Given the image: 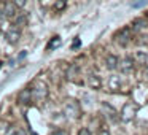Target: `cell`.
Masks as SVG:
<instances>
[{
  "label": "cell",
  "instance_id": "obj_21",
  "mask_svg": "<svg viewBox=\"0 0 148 135\" xmlns=\"http://www.w3.org/2000/svg\"><path fill=\"white\" fill-rule=\"evenodd\" d=\"M118 84H119L118 78H112V80H110V86H112L113 89H115V87H118Z\"/></svg>",
  "mask_w": 148,
  "mask_h": 135
},
{
  "label": "cell",
  "instance_id": "obj_13",
  "mask_svg": "<svg viewBox=\"0 0 148 135\" xmlns=\"http://www.w3.org/2000/svg\"><path fill=\"white\" fill-rule=\"evenodd\" d=\"M61 45H62L61 37H59V35H56V37H53V38L49 40V43H48V46H46V49H48V51H53V49L59 48Z\"/></svg>",
  "mask_w": 148,
  "mask_h": 135
},
{
  "label": "cell",
  "instance_id": "obj_15",
  "mask_svg": "<svg viewBox=\"0 0 148 135\" xmlns=\"http://www.w3.org/2000/svg\"><path fill=\"white\" fill-rule=\"evenodd\" d=\"M135 59H137L138 64H147L148 56H147V52H143V51H137L135 52Z\"/></svg>",
  "mask_w": 148,
  "mask_h": 135
},
{
  "label": "cell",
  "instance_id": "obj_25",
  "mask_svg": "<svg viewBox=\"0 0 148 135\" xmlns=\"http://www.w3.org/2000/svg\"><path fill=\"white\" fill-rule=\"evenodd\" d=\"M99 135H110V134L107 130H102V132H99Z\"/></svg>",
  "mask_w": 148,
  "mask_h": 135
},
{
  "label": "cell",
  "instance_id": "obj_23",
  "mask_svg": "<svg viewBox=\"0 0 148 135\" xmlns=\"http://www.w3.org/2000/svg\"><path fill=\"white\" fill-rule=\"evenodd\" d=\"M51 135H67V132L65 130H56V132H53Z\"/></svg>",
  "mask_w": 148,
  "mask_h": 135
},
{
  "label": "cell",
  "instance_id": "obj_14",
  "mask_svg": "<svg viewBox=\"0 0 148 135\" xmlns=\"http://www.w3.org/2000/svg\"><path fill=\"white\" fill-rule=\"evenodd\" d=\"M88 84H89L91 87H94V89H99L100 87V78L96 76V75H89V76H88Z\"/></svg>",
  "mask_w": 148,
  "mask_h": 135
},
{
  "label": "cell",
  "instance_id": "obj_6",
  "mask_svg": "<svg viewBox=\"0 0 148 135\" xmlns=\"http://www.w3.org/2000/svg\"><path fill=\"white\" fill-rule=\"evenodd\" d=\"M0 13H2V16H5V18H14L18 14V7L13 3V2H7Z\"/></svg>",
  "mask_w": 148,
  "mask_h": 135
},
{
  "label": "cell",
  "instance_id": "obj_9",
  "mask_svg": "<svg viewBox=\"0 0 148 135\" xmlns=\"http://www.w3.org/2000/svg\"><path fill=\"white\" fill-rule=\"evenodd\" d=\"M102 110H103L105 116L110 119V121H116V119H118V113H116V110L113 108L112 105H108V103H102Z\"/></svg>",
  "mask_w": 148,
  "mask_h": 135
},
{
  "label": "cell",
  "instance_id": "obj_26",
  "mask_svg": "<svg viewBox=\"0 0 148 135\" xmlns=\"http://www.w3.org/2000/svg\"><path fill=\"white\" fill-rule=\"evenodd\" d=\"M145 75H147V78H148V67H147V70H145Z\"/></svg>",
  "mask_w": 148,
  "mask_h": 135
},
{
  "label": "cell",
  "instance_id": "obj_8",
  "mask_svg": "<svg viewBox=\"0 0 148 135\" xmlns=\"http://www.w3.org/2000/svg\"><path fill=\"white\" fill-rule=\"evenodd\" d=\"M18 102L26 105V103H30L32 102V89H23L19 94H18Z\"/></svg>",
  "mask_w": 148,
  "mask_h": 135
},
{
  "label": "cell",
  "instance_id": "obj_10",
  "mask_svg": "<svg viewBox=\"0 0 148 135\" xmlns=\"http://www.w3.org/2000/svg\"><path fill=\"white\" fill-rule=\"evenodd\" d=\"M118 61H119V59L116 57V56H113V54L107 56V59H105V67L108 68V70H116V68H118Z\"/></svg>",
  "mask_w": 148,
  "mask_h": 135
},
{
  "label": "cell",
  "instance_id": "obj_1",
  "mask_svg": "<svg viewBox=\"0 0 148 135\" xmlns=\"http://www.w3.org/2000/svg\"><path fill=\"white\" fill-rule=\"evenodd\" d=\"M64 113L67 115V118H72V119L80 118V115H81L80 103H78L77 100H67L65 105H64Z\"/></svg>",
  "mask_w": 148,
  "mask_h": 135
},
{
  "label": "cell",
  "instance_id": "obj_22",
  "mask_svg": "<svg viewBox=\"0 0 148 135\" xmlns=\"http://www.w3.org/2000/svg\"><path fill=\"white\" fill-rule=\"evenodd\" d=\"M81 46V42H80V38H77L73 42V45H72V49H77V48H80Z\"/></svg>",
  "mask_w": 148,
  "mask_h": 135
},
{
  "label": "cell",
  "instance_id": "obj_19",
  "mask_svg": "<svg viewBox=\"0 0 148 135\" xmlns=\"http://www.w3.org/2000/svg\"><path fill=\"white\" fill-rule=\"evenodd\" d=\"M13 3L16 5L18 8H23V7H26V3H27V0H14Z\"/></svg>",
  "mask_w": 148,
  "mask_h": 135
},
{
  "label": "cell",
  "instance_id": "obj_4",
  "mask_svg": "<svg viewBox=\"0 0 148 135\" xmlns=\"http://www.w3.org/2000/svg\"><path fill=\"white\" fill-rule=\"evenodd\" d=\"M116 43H118L119 46H126L129 42H131V29H127V27H124V29H121L118 33H116Z\"/></svg>",
  "mask_w": 148,
  "mask_h": 135
},
{
  "label": "cell",
  "instance_id": "obj_16",
  "mask_svg": "<svg viewBox=\"0 0 148 135\" xmlns=\"http://www.w3.org/2000/svg\"><path fill=\"white\" fill-rule=\"evenodd\" d=\"M65 5H67V0H56L54 10H56V11H62V10L65 8Z\"/></svg>",
  "mask_w": 148,
  "mask_h": 135
},
{
  "label": "cell",
  "instance_id": "obj_17",
  "mask_svg": "<svg viewBox=\"0 0 148 135\" xmlns=\"http://www.w3.org/2000/svg\"><path fill=\"white\" fill-rule=\"evenodd\" d=\"M148 3V0H135V2H132V8H142V7H145V5Z\"/></svg>",
  "mask_w": 148,
  "mask_h": 135
},
{
  "label": "cell",
  "instance_id": "obj_24",
  "mask_svg": "<svg viewBox=\"0 0 148 135\" xmlns=\"http://www.w3.org/2000/svg\"><path fill=\"white\" fill-rule=\"evenodd\" d=\"M23 57H26V51H23V52H21L19 56H18V61H21V59H23Z\"/></svg>",
  "mask_w": 148,
  "mask_h": 135
},
{
  "label": "cell",
  "instance_id": "obj_7",
  "mask_svg": "<svg viewBox=\"0 0 148 135\" xmlns=\"http://www.w3.org/2000/svg\"><path fill=\"white\" fill-rule=\"evenodd\" d=\"M19 38H21V30H19V27H10V29L7 30V40H8V43H11V45H14V43H18L19 42Z\"/></svg>",
  "mask_w": 148,
  "mask_h": 135
},
{
  "label": "cell",
  "instance_id": "obj_5",
  "mask_svg": "<svg viewBox=\"0 0 148 135\" xmlns=\"http://www.w3.org/2000/svg\"><path fill=\"white\" fill-rule=\"evenodd\" d=\"M118 68L121 73H131L134 70V59L132 57H124L123 61H118Z\"/></svg>",
  "mask_w": 148,
  "mask_h": 135
},
{
  "label": "cell",
  "instance_id": "obj_18",
  "mask_svg": "<svg viewBox=\"0 0 148 135\" xmlns=\"http://www.w3.org/2000/svg\"><path fill=\"white\" fill-rule=\"evenodd\" d=\"M10 135H26V132H24L23 129H18V127H14V129H11Z\"/></svg>",
  "mask_w": 148,
  "mask_h": 135
},
{
  "label": "cell",
  "instance_id": "obj_20",
  "mask_svg": "<svg viewBox=\"0 0 148 135\" xmlns=\"http://www.w3.org/2000/svg\"><path fill=\"white\" fill-rule=\"evenodd\" d=\"M78 135H91V132H89V129H86V127H81L80 130H78Z\"/></svg>",
  "mask_w": 148,
  "mask_h": 135
},
{
  "label": "cell",
  "instance_id": "obj_2",
  "mask_svg": "<svg viewBox=\"0 0 148 135\" xmlns=\"http://www.w3.org/2000/svg\"><path fill=\"white\" fill-rule=\"evenodd\" d=\"M135 113H137V105L135 103H126L121 110V119L124 122H129L134 119Z\"/></svg>",
  "mask_w": 148,
  "mask_h": 135
},
{
  "label": "cell",
  "instance_id": "obj_11",
  "mask_svg": "<svg viewBox=\"0 0 148 135\" xmlns=\"http://www.w3.org/2000/svg\"><path fill=\"white\" fill-rule=\"evenodd\" d=\"M147 26H148V21L145 19V18H138V19H135L134 24H132V30H135V32H140V30H143Z\"/></svg>",
  "mask_w": 148,
  "mask_h": 135
},
{
  "label": "cell",
  "instance_id": "obj_27",
  "mask_svg": "<svg viewBox=\"0 0 148 135\" xmlns=\"http://www.w3.org/2000/svg\"><path fill=\"white\" fill-rule=\"evenodd\" d=\"M2 64H3V62H0V67H2Z\"/></svg>",
  "mask_w": 148,
  "mask_h": 135
},
{
  "label": "cell",
  "instance_id": "obj_12",
  "mask_svg": "<svg viewBox=\"0 0 148 135\" xmlns=\"http://www.w3.org/2000/svg\"><path fill=\"white\" fill-rule=\"evenodd\" d=\"M27 21H29V18H27L26 13H18V16L14 18V26L16 27H26Z\"/></svg>",
  "mask_w": 148,
  "mask_h": 135
},
{
  "label": "cell",
  "instance_id": "obj_3",
  "mask_svg": "<svg viewBox=\"0 0 148 135\" xmlns=\"http://www.w3.org/2000/svg\"><path fill=\"white\" fill-rule=\"evenodd\" d=\"M46 97H48V87H46V84L38 83L32 89V99L37 100V102H42V100L46 99Z\"/></svg>",
  "mask_w": 148,
  "mask_h": 135
}]
</instances>
